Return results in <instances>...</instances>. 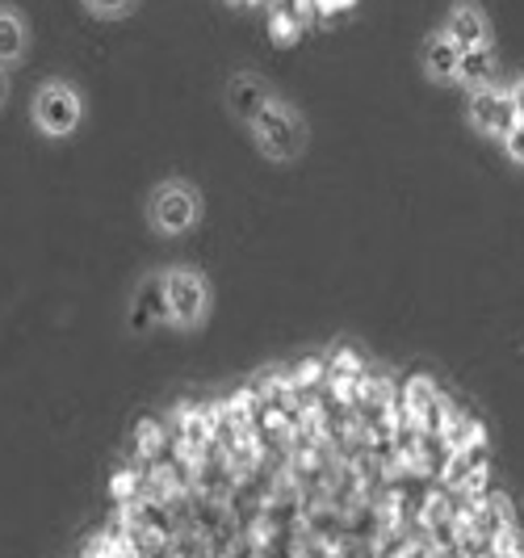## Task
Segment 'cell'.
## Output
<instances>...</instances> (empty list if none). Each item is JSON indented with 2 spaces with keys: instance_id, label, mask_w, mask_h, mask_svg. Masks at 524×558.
<instances>
[{
  "instance_id": "cell-11",
  "label": "cell",
  "mask_w": 524,
  "mask_h": 558,
  "mask_svg": "<svg viewBox=\"0 0 524 558\" xmlns=\"http://www.w3.org/2000/svg\"><path fill=\"white\" fill-rule=\"evenodd\" d=\"M496 47H474L462 56V72H458V84L466 88H483V84H496Z\"/></svg>"
},
{
  "instance_id": "cell-7",
  "label": "cell",
  "mask_w": 524,
  "mask_h": 558,
  "mask_svg": "<svg viewBox=\"0 0 524 558\" xmlns=\"http://www.w3.org/2000/svg\"><path fill=\"white\" fill-rule=\"evenodd\" d=\"M277 93H273V84L265 81L260 72H235L231 81H227V88H222V101H227V113L240 122V126H248L256 113L265 110L269 101H273Z\"/></svg>"
},
{
  "instance_id": "cell-12",
  "label": "cell",
  "mask_w": 524,
  "mask_h": 558,
  "mask_svg": "<svg viewBox=\"0 0 524 558\" xmlns=\"http://www.w3.org/2000/svg\"><path fill=\"white\" fill-rule=\"evenodd\" d=\"M81 9L93 22H126L135 17L138 0H81Z\"/></svg>"
},
{
  "instance_id": "cell-14",
  "label": "cell",
  "mask_w": 524,
  "mask_h": 558,
  "mask_svg": "<svg viewBox=\"0 0 524 558\" xmlns=\"http://www.w3.org/2000/svg\"><path fill=\"white\" fill-rule=\"evenodd\" d=\"M508 93H512V106H516V113L524 118V76H521V81L508 84Z\"/></svg>"
},
{
  "instance_id": "cell-13",
  "label": "cell",
  "mask_w": 524,
  "mask_h": 558,
  "mask_svg": "<svg viewBox=\"0 0 524 558\" xmlns=\"http://www.w3.org/2000/svg\"><path fill=\"white\" fill-rule=\"evenodd\" d=\"M499 147H503V156H508V165L524 168V118H516L508 131H503V140H499Z\"/></svg>"
},
{
  "instance_id": "cell-9",
  "label": "cell",
  "mask_w": 524,
  "mask_h": 558,
  "mask_svg": "<svg viewBox=\"0 0 524 558\" xmlns=\"http://www.w3.org/2000/svg\"><path fill=\"white\" fill-rule=\"evenodd\" d=\"M419 68L432 84H458V72H462V51L449 43L444 29H432L419 47Z\"/></svg>"
},
{
  "instance_id": "cell-3",
  "label": "cell",
  "mask_w": 524,
  "mask_h": 558,
  "mask_svg": "<svg viewBox=\"0 0 524 558\" xmlns=\"http://www.w3.org/2000/svg\"><path fill=\"white\" fill-rule=\"evenodd\" d=\"M29 122L42 140H72L84 126V97L76 84L42 81L29 97Z\"/></svg>"
},
{
  "instance_id": "cell-5",
  "label": "cell",
  "mask_w": 524,
  "mask_h": 558,
  "mask_svg": "<svg viewBox=\"0 0 524 558\" xmlns=\"http://www.w3.org/2000/svg\"><path fill=\"white\" fill-rule=\"evenodd\" d=\"M521 113L512 106V93L508 84H483V88H470L466 97V122L478 140H503V131L516 122Z\"/></svg>"
},
{
  "instance_id": "cell-2",
  "label": "cell",
  "mask_w": 524,
  "mask_h": 558,
  "mask_svg": "<svg viewBox=\"0 0 524 558\" xmlns=\"http://www.w3.org/2000/svg\"><path fill=\"white\" fill-rule=\"evenodd\" d=\"M206 215V202H202V190L185 177H168L160 181L151 194H147V223L156 235H190Z\"/></svg>"
},
{
  "instance_id": "cell-8",
  "label": "cell",
  "mask_w": 524,
  "mask_h": 558,
  "mask_svg": "<svg viewBox=\"0 0 524 558\" xmlns=\"http://www.w3.org/2000/svg\"><path fill=\"white\" fill-rule=\"evenodd\" d=\"M29 43H34V34H29L26 13H22L17 4L0 0V68H4V72L22 68L29 59Z\"/></svg>"
},
{
  "instance_id": "cell-10",
  "label": "cell",
  "mask_w": 524,
  "mask_h": 558,
  "mask_svg": "<svg viewBox=\"0 0 524 558\" xmlns=\"http://www.w3.org/2000/svg\"><path fill=\"white\" fill-rule=\"evenodd\" d=\"M151 324H168V307H164V274L147 278L138 286L135 303H131V328L135 332H147Z\"/></svg>"
},
{
  "instance_id": "cell-6",
  "label": "cell",
  "mask_w": 524,
  "mask_h": 558,
  "mask_svg": "<svg viewBox=\"0 0 524 558\" xmlns=\"http://www.w3.org/2000/svg\"><path fill=\"white\" fill-rule=\"evenodd\" d=\"M441 29L449 34V43L462 56L474 51V47H491V22H487V13H483L478 0H453L449 13H444Z\"/></svg>"
},
{
  "instance_id": "cell-15",
  "label": "cell",
  "mask_w": 524,
  "mask_h": 558,
  "mask_svg": "<svg viewBox=\"0 0 524 558\" xmlns=\"http://www.w3.org/2000/svg\"><path fill=\"white\" fill-rule=\"evenodd\" d=\"M4 101H9V72L0 68V110H4Z\"/></svg>"
},
{
  "instance_id": "cell-4",
  "label": "cell",
  "mask_w": 524,
  "mask_h": 558,
  "mask_svg": "<svg viewBox=\"0 0 524 558\" xmlns=\"http://www.w3.org/2000/svg\"><path fill=\"white\" fill-rule=\"evenodd\" d=\"M164 307L168 328L194 332L210 315V281L190 265H172V269H164Z\"/></svg>"
},
{
  "instance_id": "cell-1",
  "label": "cell",
  "mask_w": 524,
  "mask_h": 558,
  "mask_svg": "<svg viewBox=\"0 0 524 558\" xmlns=\"http://www.w3.org/2000/svg\"><path fill=\"white\" fill-rule=\"evenodd\" d=\"M248 135L265 160H273V165H294V160H303L306 143H310V126H306L303 110L277 93L273 101L248 122Z\"/></svg>"
}]
</instances>
